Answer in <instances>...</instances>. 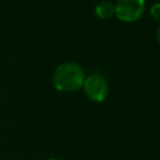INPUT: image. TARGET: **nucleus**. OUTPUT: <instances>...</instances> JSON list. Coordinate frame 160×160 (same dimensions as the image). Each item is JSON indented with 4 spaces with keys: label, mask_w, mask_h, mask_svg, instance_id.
<instances>
[{
    "label": "nucleus",
    "mask_w": 160,
    "mask_h": 160,
    "mask_svg": "<svg viewBox=\"0 0 160 160\" xmlns=\"http://www.w3.org/2000/svg\"><path fill=\"white\" fill-rule=\"evenodd\" d=\"M48 160H60V159H58V158H50V159H48Z\"/></svg>",
    "instance_id": "7"
},
{
    "label": "nucleus",
    "mask_w": 160,
    "mask_h": 160,
    "mask_svg": "<svg viewBox=\"0 0 160 160\" xmlns=\"http://www.w3.org/2000/svg\"><path fill=\"white\" fill-rule=\"evenodd\" d=\"M157 40H158V42H159V45H160V26H159V28H158V32H157Z\"/></svg>",
    "instance_id": "6"
},
{
    "label": "nucleus",
    "mask_w": 160,
    "mask_h": 160,
    "mask_svg": "<svg viewBox=\"0 0 160 160\" xmlns=\"http://www.w3.org/2000/svg\"><path fill=\"white\" fill-rule=\"evenodd\" d=\"M150 14L155 20L160 22V2L152 4V8H150Z\"/></svg>",
    "instance_id": "5"
},
{
    "label": "nucleus",
    "mask_w": 160,
    "mask_h": 160,
    "mask_svg": "<svg viewBox=\"0 0 160 160\" xmlns=\"http://www.w3.org/2000/svg\"><path fill=\"white\" fill-rule=\"evenodd\" d=\"M95 13L99 19L109 20L113 15H116V7L110 1H102L96 6Z\"/></svg>",
    "instance_id": "4"
},
{
    "label": "nucleus",
    "mask_w": 160,
    "mask_h": 160,
    "mask_svg": "<svg viewBox=\"0 0 160 160\" xmlns=\"http://www.w3.org/2000/svg\"><path fill=\"white\" fill-rule=\"evenodd\" d=\"M85 72L83 68L74 62H64L55 70L52 85L58 92L71 93L83 87Z\"/></svg>",
    "instance_id": "1"
},
{
    "label": "nucleus",
    "mask_w": 160,
    "mask_h": 160,
    "mask_svg": "<svg viewBox=\"0 0 160 160\" xmlns=\"http://www.w3.org/2000/svg\"><path fill=\"white\" fill-rule=\"evenodd\" d=\"M84 92L86 96L95 102H102L108 96V83L99 74H92L88 78H85Z\"/></svg>",
    "instance_id": "3"
},
{
    "label": "nucleus",
    "mask_w": 160,
    "mask_h": 160,
    "mask_svg": "<svg viewBox=\"0 0 160 160\" xmlns=\"http://www.w3.org/2000/svg\"><path fill=\"white\" fill-rule=\"evenodd\" d=\"M116 17L123 22H135L142 18L145 10V0H118Z\"/></svg>",
    "instance_id": "2"
}]
</instances>
